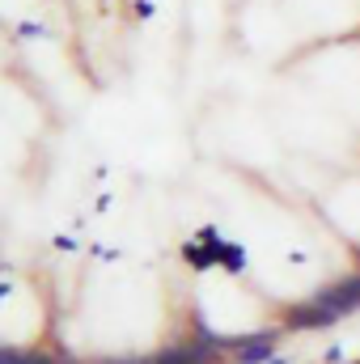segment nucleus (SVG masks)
Segmentation results:
<instances>
[{"instance_id": "1", "label": "nucleus", "mask_w": 360, "mask_h": 364, "mask_svg": "<svg viewBox=\"0 0 360 364\" xmlns=\"http://www.w3.org/2000/svg\"><path fill=\"white\" fill-rule=\"evenodd\" d=\"M275 343H280V331H255V335L229 339V352L238 356L233 364H268L275 356Z\"/></svg>"}, {"instance_id": "2", "label": "nucleus", "mask_w": 360, "mask_h": 364, "mask_svg": "<svg viewBox=\"0 0 360 364\" xmlns=\"http://www.w3.org/2000/svg\"><path fill=\"white\" fill-rule=\"evenodd\" d=\"M335 322H339V318H335L327 305H318L314 296L284 309V326H288V331H327V326H335Z\"/></svg>"}, {"instance_id": "3", "label": "nucleus", "mask_w": 360, "mask_h": 364, "mask_svg": "<svg viewBox=\"0 0 360 364\" xmlns=\"http://www.w3.org/2000/svg\"><path fill=\"white\" fill-rule=\"evenodd\" d=\"M314 301H318V305H327L335 318H348V314H356V309H360V275H348V279H339V284L322 288Z\"/></svg>"}, {"instance_id": "4", "label": "nucleus", "mask_w": 360, "mask_h": 364, "mask_svg": "<svg viewBox=\"0 0 360 364\" xmlns=\"http://www.w3.org/2000/svg\"><path fill=\"white\" fill-rule=\"evenodd\" d=\"M149 364H216V352L195 339V343H174V348L149 356Z\"/></svg>"}, {"instance_id": "5", "label": "nucleus", "mask_w": 360, "mask_h": 364, "mask_svg": "<svg viewBox=\"0 0 360 364\" xmlns=\"http://www.w3.org/2000/svg\"><path fill=\"white\" fill-rule=\"evenodd\" d=\"M182 255L191 259V267H195V272H208V267H216V263H221V255H216V250H208V246H199V242H186V246H182Z\"/></svg>"}, {"instance_id": "6", "label": "nucleus", "mask_w": 360, "mask_h": 364, "mask_svg": "<svg viewBox=\"0 0 360 364\" xmlns=\"http://www.w3.org/2000/svg\"><path fill=\"white\" fill-rule=\"evenodd\" d=\"M0 364H60V360H51V356H43V352H17V348H4V352H0Z\"/></svg>"}, {"instance_id": "7", "label": "nucleus", "mask_w": 360, "mask_h": 364, "mask_svg": "<svg viewBox=\"0 0 360 364\" xmlns=\"http://www.w3.org/2000/svg\"><path fill=\"white\" fill-rule=\"evenodd\" d=\"M221 267H225V272H246V250H242V246H233V242H225V255H221Z\"/></svg>"}, {"instance_id": "8", "label": "nucleus", "mask_w": 360, "mask_h": 364, "mask_svg": "<svg viewBox=\"0 0 360 364\" xmlns=\"http://www.w3.org/2000/svg\"><path fill=\"white\" fill-rule=\"evenodd\" d=\"M327 364H344V348H327Z\"/></svg>"}, {"instance_id": "9", "label": "nucleus", "mask_w": 360, "mask_h": 364, "mask_svg": "<svg viewBox=\"0 0 360 364\" xmlns=\"http://www.w3.org/2000/svg\"><path fill=\"white\" fill-rule=\"evenodd\" d=\"M97 364H149V360H97Z\"/></svg>"}, {"instance_id": "10", "label": "nucleus", "mask_w": 360, "mask_h": 364, "mask_svg": "<svg viewBox=\"0 0 360 364\" xmlns=\"http://www.w3.org/2000/svg\"><path fill=\"white\" fill-rule=\"evenodd\" d=\"M268 364H288V360H284V356H271V360Z\"/></svg>"}, {"instance_id": "11", "label": "nucleus", "mask_w": 360, "mask_h": 364, "mask_svg": "<svg viewBox=\"0 0 360 364\" xmlns=\"http://www.w3.org/2000/svg\"><path fill=\"white\" fill-rule=\"evenodd\" d=\"M356 364H360V360H356Z\"/></svg>"}]
</instances>
